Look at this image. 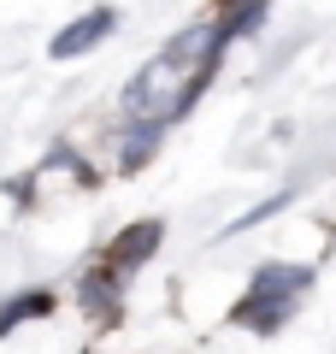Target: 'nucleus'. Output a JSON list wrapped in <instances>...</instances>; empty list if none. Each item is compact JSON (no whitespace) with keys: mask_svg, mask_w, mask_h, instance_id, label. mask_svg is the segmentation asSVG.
<instances>
[{"mask_svg":"<svg viewBox=\"0 0 336 354\" xmlns=\"http://www.w3.org/2000/svg\"><path fill=\"white\" fill-rule=\"evenodd\" d=\"M112 30V12H88V18H77L71 30H65L59 41H53V53H59V59H71V53H83V48H95L100 36H106Z\"/></svg>","mask_w":336,"mask_h":354,"instance_id":"f03ea898","label":"nucleus"},{"mask_svg":"<svg viewBox=\"0 0 336 354\" xmlns=\"http://www.w3.org/2000/svg\"><path fill=\"white\" fill-rule=\"evenodd\" d=\"M218 41H224V30H212V24H195L189 36H177L165 53H153V59L142 65V77L130 83L124 106L142 118V124H165V118H177L189 106V95H195V83L212 71Z\"/></svg>","mask_w":336,"mask_h":354,"instance_id":"f257e3e1","label":"nucleus"}]
</instances>
